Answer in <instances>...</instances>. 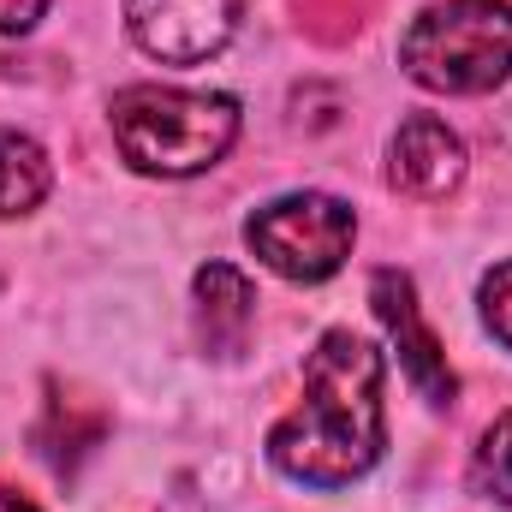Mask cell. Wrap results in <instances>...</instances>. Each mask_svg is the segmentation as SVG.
<instances>
[{"label":"cell","mask_w":512,"mask_h":512,"mask_svg":"<svg viewBox=\"0 0 512 512\" xmlns=\"http://www.w3.org/2000/svg\"><path fill=\"white\" fill-rule=\"evenodd\" d=\"M382 447V352L352 328H328L304 358V399L268 429V459L304 489H346L382 459Z\"/></svg>","instance_id":"6da1fadb"},{"label":"cell","mask_w":512,"mask_h":512,"mask_svg":"<svg viewBox=\"0 0 512 512\" xmlns=\"http://www.w3.org/2000/svg\"><path fill=\"white\" fill-rule=\"evenodd\" d=\"M239 137V102L215 90H161L131 84L114 96V143L137 173L185 179L215 167Z\"/></svg>","instance_id":"7a4b0ae2"},{"label":"cell","mask_w":512,"mask_h":512,"mask_svg":"<svg viewBox=\"0 0 512 512\" xmlns=\"http://www.w3.org/2000/svg\"><path fill=\"white\" fill-rule=\"evenodd\" d=\"M399 66L435 96H489L512 78V6L507 0H441L399 36Z\"/></svg>","instance_id":"3957f363"},{"label":"cell","mask_w":512,"mask_h":512,"mask_svg":"<svg viewBox=\"0 0 512 512\" xmlns=\"http://www.w3.org/2000/svg\"><path fill=\"white\" fill-rule=\"evenodd\" d=\"M352 239H358V215H352V203H340L328 191L274 197L245 221V245L262 256V268H274L280 280H298V286L328 280L352 256Z\"/></svg>","instance_id":"277c9868"},{"label":"cell","mask_w":512,"mask_h":512,"mask_svg":"<svg viewBox=\"0 0 512 512\" xmlns=\"http://www.w3.org/2000/svg\"><path fill=\"white\" fill-rule=\"evenodd\" d=\"M239 12L245 0H126V30L149 60L197 66L233 42Z\"/></svg>","instance_id":"5b68a950"},{"label":"cell","mask_w":512,"mask_h":512,"mask_svg":"<svg viewBox=\"0 0 512 512\" xmlns=\"http://www.w3.org/2000/svg\"><path fill=\"white\" fill-rule=\"evenodd\" d=\"M370 298H376V316L387 322V334L399 340L405 376L417 382V393H423L429 405H453L459 376L447 370V352H441L435 328L423 322V304H417V286H411V274H399V268H376V280H370Z\"/></svg>","instance_id":"8992f818"},{"label":"cell","mask_w":512,"mask_h":512,"mask_svg":"<svg viewBox=\"0 0 512 512\" xmlns=\"http://www.w3.org/2000/svg\"><path fill=\"white\" fill-rule=\"evenodd\" d=\"M465 179V143L459 131L435 114H411L387 137V185L417 197V203H441L447 191H459Z\"/></svg>","instance_id":"52a82bcc"},{"label":"cell","mask_w":512,"mask_h":512,"mask_svg":"<svg viewBox=\"0 0 512 512\" xmlns=\"http://www.w3.org/2000/svg\"><path fill=\"white\" fill-rule=\"evenodd\" d=\"M197 322H203V340H209L215 358H233L245 346V334L256 322V286L233 262L197 268Z\"/></svg>","instance_id":"ba28073f"},{"label":"cell","mask_w":512,"mask_h":512,"mask_svg":"<svg viewBox=\"0 0 512 512\" xmlns=\"http://www.w3.org/2000/svg\"><path fill=\"white\" fill-rule=\"evenodd\" d=\"M48 185H54V167H48L42 143L24 131H0V221L30 215L48 197Z\"/></svg>","instance_id":"9c48e42d"},{"label":"cell","mask_w":512,"mask_h":512,"mask_svg":"<svg viewBox=\"0 0 512 512\" xmlns=\"http://www.w3.org/2000/svg\"><path fill=\"white\" fill-rule=\"evenodd\" d=\"M471 483H477L489 501L512 507V411H501V417L483 429L477 459H471Z\"/></svg>","instance_id":"30bf717a"},{"label":"cell","mask_w":512,"mask_h":512,"mask_svg":"<svg viewBox=\"0 0 512 512\" xmlns=\"http://www.w3.org/2000/svg\"><path fill=\"white\" fill-rule=\"evenodd\" d=\"M292 6H298V24L316 42H346L352 30H364V18H370L376 0H292Z\"/></svg>","instance_id":"8fae6325"},{"label":"cell","mask_w":512,"mask_h":512,"mask_svg":"<svg viewBox=\"0 0 512 512\" xmlns=\"http://www.w3.org/2000/svg\"><path fill=\"white\" fill-rule=\"evenodd\" d=\"M483 322H489V334L512 352V262H495L483 274Z\"/></svg>","instance_id":"7c38bea8"},{"label":"cell","mask_w":512,"mask_h":512,"mask_svg":"<svg viewBox=\"0 0 512 512\" xmlns=\"http://www.w3.org/2000/svg\"><path fill=\"white\" fill-rule=\"evenodd\" d=\"M42 12H48V0H0V30L18 36V30H30Z\"/></svg>","instance_id":"4fadbf2b"},{"label":"cell","mask_w":512,"mask_h":512,"mask_svg":"<svg viewBox=\"0 0 512 512\" xmlns=\"http://www.w3.org/2000/svg\"><path fill=\"white\" fill-rule=\"evenodd\" d=\"M0 512H36V507H30L18 489H0Z\"/></svg>","instance_id":"5bb4252c"}]
</instances>
